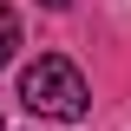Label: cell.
Segmentation results:
<instances>
[{
  "label": "cell",
  "instance_id": "cell-1",
  "mask_svg": "<svg viewBox=\"0 0 131 131\" xmlns=\"http://www.w3.org/2000/svg\"><path fill=\"white\" fill-rule=\"evenodd\" d=\"M20 105H26L33 118H59V125H79L85 105H92V92H85V72L72 59H33L26 72H20Z\"/></svg>",
  "mask_w": 131,
  "mask_h": 131
},
{
  "label": "cell",
  "instance_id": "cell-2",
  "mask_svg": "<svg viewBox=\"0 0 131 131\" xmlns=\"http://www.w3.org/2000/svg\"><path fill=\"white\" fill-rule=\"evenodd\" d=\"M13 46H20V13H13V7H0V66L13 59Z\"/></svg>",
  "mask_w": 131,
  "mask_h": 131
},
{
  "label": "cell",
  "instance_id": "cell-3",
  "mask_svg": "<svg viewBox=\"0 0 131 131\" xmlns=\"http://www.w3.org/2000/svg\"><path fill=\"white\" fill-rule=\"evenodd\" d=\"M39 7H72V0H39Z\"/></svg>",
  "mask_w": 131,
  "mask_h": 131
}]
</instances>
